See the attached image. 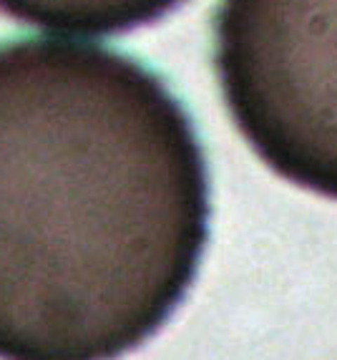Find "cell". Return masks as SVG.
<instances>
[{
	"label": "cell",
	"mask_w": 337,
	"mask_h": 360,
	"mask_svg": "<svg viewBox=\"0 0 337 360\" xmlns=\"http://www.w3.org/2000/svg\"><path fill=\"white\" fill-rule=\"evenodd\" d=\"M184 0H0L20 23L84 36H114L164 18Z\"/></svg>",
	"instance_id": "cell-3"
},
{
	"label": "cell",
	"mask_w": 337,
	"mask_h": 360,
	"mask_svg": "<svg viewBox=\"0 0 337 360\" xmlns=\"http://www.w3.org/2000/svg\"><path fill=\"white\" fill-rule=\"evenodd\" d=\"M209 240V176L161 78L116 51L0 43V360H119Z\"/></svg>",
	"instance_id": "cell-1"
},
{
	"label": "cell",
	"mask_w": 337,
	"mask_h": 360,
	"mask_svg": "<svg viewBox=\"0 0 337 360\" xmlns=\"http://www.w3.org/2000/svg\"><path fill=\"white\" fill-rule=\"evenodd\" d=\"M214 66L254 154L337 199V0H219Z\"/></svg>",
	"instance_id": "cell-2"
}]
</instances>
